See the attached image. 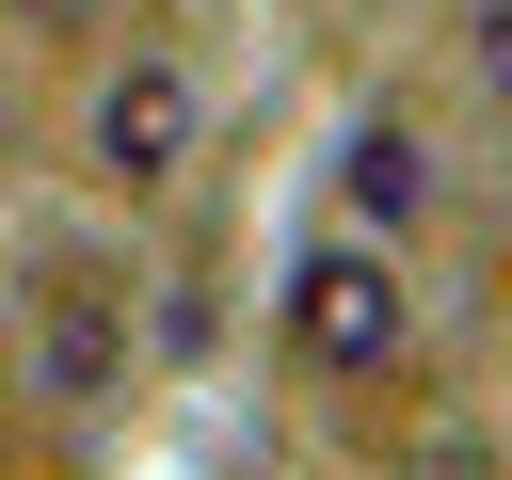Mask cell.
<instances>
[{
    "instance_id": "cell-1",
    "label": "cell",
    "mask_w": 512,
    "mask_h": 480,
    "mask_svg": "<svg viewBox=\"0 0 512 480\" xmlns=\"http://www.w3.org/2000/svg\"><path fill=\"white\" fill-rule=\"evenodd\" d=\"M208 128H224V80H208V48H176V32H128V48L80 80V112H64V144H80V176H96L112 208H160V192L208 160Z\"/></svg>"
},
{
    "instance_id": "cell-2",
    "label": "cell",
    "mask_w": 512,
    "mask_h": 480,
    "mask_svg": "<svg viewBox=\"0 0 512 480\" xmlns=\"http://www.w3.org/2000/svg\"><path fill=\"white\" fill-rule=\"evenodd\" d=\"M416 352V272H400V240L384 224H320L304 256H288V368H320V384H384Z\"/></svg>"
},
{
    "instance_id": "cell-3",
    "label": "cell",
    "mask_w": 512,
    "mask_h": 480,
    "mask_svg": "<svg viewBox=\"0 0 512 480\" xmlns=\"http://www.w3.org/2000/svg\"><path fill=\"white\" fill-rule=\"evenodd\" d=\"M448 64H464V112L512 128V0H448Z\"/></svg>"
},
{
    "instance_id": "cell-4",
    "label": "cell",
    "mask_w": 512,
    "mask_h": 480,
    "mask_svg": "<svg viewBox=\"0 0 512 480\" xmlns=\"http://www.w3.org/2000/svg\"><path fill=\"white\" fill-rule=\"evenodd\" d=\"M352 16H384V32H400V16H448V0H352Z\"/></svg>"
}]
</instances>
